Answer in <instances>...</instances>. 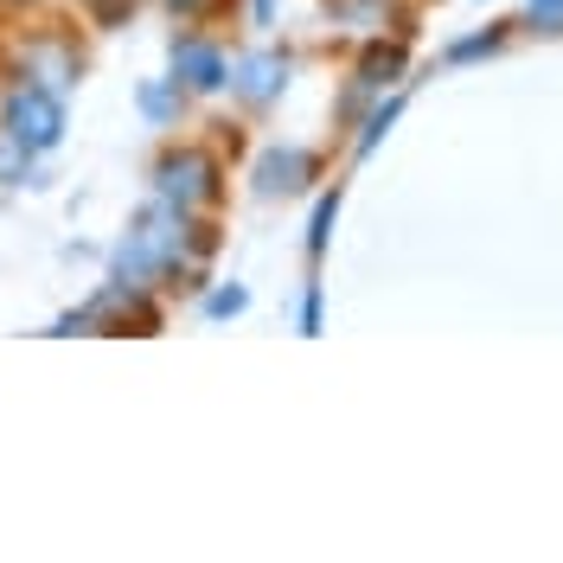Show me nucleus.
Returning <instances> with one entry per match:
<instances>
[{
	"instance_id": "f257e3e1",
	"label": "nucleus",
	"mask_w": 563,
	"mask_h": 563,
	"mask_svg": "<svg viewBox=\"0 0 563 563\" xmlns=\"http://www.w3.org/2000/svg\"><path fill=\"white\" fill-rule=\"evenodd\" d=\"M7 129L26 141V147H52L58 129H65V109L52 103L45 90H13V103H7Z\"/></svg>"
},
{
	"instance_id": "f03ea898",
	"label": "nucleus",
	"mask_w": 563,
	"mask_h": 563,
	"mask_svg": "<svg viewBox=\"0 0 563 563\" xmlns=\"http://www.w3.org/2000/svg\"><path fill=\"white\" fill-rule=\"evenodd\" d=\"M161 186H167V199H179V206H206L211 192V161H199V154H186V161H167L161 167Z\"/></svg>"
},
{
	"instance_id": "7ed1b4c3",
	"label": "nucleus",
	"mask_w": 563,
	"mask_h": 563,
	"mask_svg": "<svg viewBox=\"0 0 563 563\" xmlns=\"http://www.w3.org/2000/svg\"><path fill=\"white\" fill-rule=\"evenodd\" d=\"M179 65H186V84H199V90H211V84H218V52H206V45H186V52H179Z\"/></svg>"
},
{
	"instance_id": "20e7f679",
	"label": "nucleus",
	"mask_w": 563,
	"mask_h": 563,
	"mask_svg": "<svg viewBox=\"0 0 563 563\" xmlns=\"http://www.w3.org/2000/svg\"><path fill=\"white\" fill-rule=\"evenodd\" d=\"M13 174H26V141L7 129V135H0V179H13Z\"/></svg>"
},
{
	"instance_id": "39448f33",
	"label": "nucleus",
	"mask_w": 563,
	"mask_h": 563,
	"mask_svg": "<svg viewBox=\"0 0 563 563\" xmlns=\"http://www.w3.org/2000/svg\"><path fill=\"white\" fill-rule=\"evenodd\" d=\"M531 20H538V26H558V20H563V0H531Z\"/></svg>"
}]
</instances>
